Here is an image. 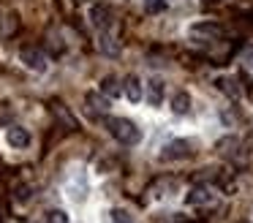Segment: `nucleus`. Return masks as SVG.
Returning a JSON list of instances; mask_svg holds the SVG:
<instances>
[{"label": "nucleus", "instance_id": "nucleus-1", "mask_svg": "<svg viewBox=\"0 0 253 223\" xmlns=\"http://www.w3.org/2000/svg\"><path fill=\"white\" fill-rule=\"evenodd\" d=\"M104 123H106V128H109V134L115 136L120 144H136V141L142 139V131H139L136 123H131L128 117H106Z\"/></svg>", "mask_w": 253, "mask_h": 223}, {"label": "nucleus", "instance_id": "nucleus-2", "mask_svg": "<svg viewBox=\"0 0 253 223\" xmlns=\"http://www.w3.org/2000/svg\"><path fill=\"white\" fill-rule=\"evenodd\" d=\"M223 33L226 30L218 22H196V25H191V36L196 38V41H220Z\"/></svg>", "mask_w": 253, "mask_h": 223}, {"label": "nucleus", "instance_id": "nucleus-3", "mask_svg": "<svg viewBox=\"0 0 253 223\" xmlns=\"http://www.w3.org/2000/svg\"><path fill=\"white\" fill-rule=\"evenodd\" d=\"M19 60L25 63V68L36 71V74L46 71V54L41 52L39 46H22V52H19Z\"/></svg>", "mask_w": 253, "mask_h": 223}, {"label": "nucleus", "instance_id": "nucleus-4", "mask_svg": "<svg viewBox=\"0 0 253 223\" xmlns=\"http://www.w3.org/2000/svg\"><path fill=\"white\" fill-rule=\"evenodd\" d=\"M182 158H191V144L185 139H174L164 147L161 152V161H182Z\"/></svg>", "mask_w": 253, "mask_h": 223}, {"label": "nucleus", "instance_id": "nucleus-5", "mask_svg": "<svg viewBox=\"0 0 253 223\" xmlns=\"http://www.w3.org/2000/svg\"><path fill=\"white\" fill-rule=\"evenodd\" d=\"M6 141L14 147V150H25V147L30 144L28 128H22V125H11V128L6 131Z\"/></svg>", "mask_w": 253, "mask_h": 223}, {"label": "nucleus", "instance_id": "nucleus-6", "mask_svg": "<svg viewBox=\"0 0 253 223\" xmlns=\"http://www.w3.org/2000/svg\"><path fill=\"white\" fill-rule=\"evenodd\" d=\"M90 22H93V27H98V30H106V27L112 25V11H109V5L95 3L93 8H90Z\"/></svg>", "mask_w": 253, "mask_h": 223}, {"label": "nucleus", "instance_id": "nucleus-7", "mask_svg": "<svg viewBox=\"0 0 253 223\" xmlns=\"http://www.w3.org/2000/svg\"><path fill=\"white\" fill-rule=\"evenodd\" d=\"M164 90H166V85H164L161 76H153V79L147 82V103L150 106H161V103H164Z\"/></svg>", "mask_w": 253, "mask_h": 223}, {"label": "nucleus", "instance_id": "nucleus-8", "mask_svg": "<svg viewBox=\"0 0 253 223\" xmlns=\"http://www.w3.org/2000/svg\"><path fill=\"white\" fill-rule=\"evenodd\" d=\"M210 201H212V190H210V188H204V185H199V188L188 190V196H185V204H191V207L210 204Z\"/></svg>", "mask_w": 253, "mask_h": 223}, {"label": "nucleus", "instance_id": "nucleus-9", "mask_svg": "<svg viewBox=\"0 0 253 223\" xmlns=\"http://www.w3.org/2000/svg\"><path fill=\"white\" fill-rule=\"evenodd\" d=\"M215 85H218V90L223 92V95H229V98H240L242 95V90H240V82L234 79V76H220L218 82H215Z\"/></svg>", "mask_w": 253, "mask_h": 223}, {"label": "nucleus", "instance_id": "nucleus-10", "mask_svg": "<svg viewBox=\"0 0 253 223\" xmlns=\"http://www.w3.org/2000/svg\"><path fill=\"white\" fill-rule=\"evenodd\" d=\"M123 90H126L128 101H133V103H139V101H142V95H144L139 76H128V79H126V85H123Z\"/></svg>", "mask_w": 253, "mask_h": 223}, {"label": "nucleus", "instance_id": "nucleus-11", "mask_svg": "<svg viewBox=\"0 0 253 223\" xmlns=\"http://www.w3.org/2000/svg\"><path fill=\"white\" fill-rule=\"evenodd\" d=\"M87 106H90V112L104 114L106 109H109V98H106L104 92H87Z\"/></svg>", "mask_w": 253, "mask_h": 223}, {"label": "nucleus", "instance_id": "nucleus-12", "mask_svg": "<svg viewBox=\"0 0 253 223\" xmlns=\"http://www.w3.org/2000/svg\"><path fill=\"white\" fill-rule=\"evenodd\" d=\"M101 92H104L106 98H117L123 92L120 82H117V76H104V82H101Z\"/></svg>", "mask_w": 253, "mask_h": 223}, {"label": "nucleus", "instance_id": "nucleus-13", "mask_svg": "<svg viewBox=\"0 0 253 223\" xmlns=\"http://www.w3.org/2000/svg\"><path fill=\"white\" fill-rule=\"evenodd\" d=\"M171 109H174V114H188L191 112V95H188L185 90L177 92V95L171 98Z\"/></svg>", "mask_w": 253, "mask_h": 223}, {"label": "nucleus", "instance_id": "nucleus-14", "mask_svg": "<svg viewBox=\"0 0 253 223\" xmlns=\"http://www.w3.org/2000/svg\"><path fill=\"white\" fill-rule=\"evenodd\" d=\"M166 8V0H144V11L147 14H161Z\"/></svg>", "mask_w": 253, "mask_h": 223}, {"label": "nucleus", "instance_id": "nucleus-15", "mask_svg": "<svg viewBox=\"0 0 253 223\" xmlns=\"http://www.w3.org/2000/svg\"><path fill=\"white\" fill-rule=\"evenodd\" d=\"M98 46H101V49H104V52H106V54H117V44H115V41H112V38H109V36H101V41H98Z\"/></svg>", "mask_w": 253, "mask_h": 223}, {"label": "nucleus", "instance_id": "nucleus-16", "mask_svg": "<svg viewBox=\"0 0 253 223\" xmlns=\"http://www.w3.org/2000/svg\"><path fill=\"white\" fill-rule=\"evenodd\" d=\"M46 223H68V215L63 210H52L49 215H46Z\"/></svg>", "mask_w": 253, "mask_h": 223}, {"label": "nucleus", "instance_id": "nucleus-17", "mask_svg": "<svg viewBox=\"0 0 253 223\" xmlns=\"http://www.w3.org/2000/svg\"><path fill=\"white\" fill-rule=\"evenodd\" d=\"M112 221H115V223H133L131 215H128L126 210H112Z\"/></svg>", "mask_w": 253, "mask_h": 223}, {"label": "nucleus", "instance_id": "nucleus-18", "mask_svg": "<svg viewBox=\"0 0 253 223\" xmlns=\"http://www.w3.org/2000/svg\"><path fill=\"white\" fill-rule=\"evenodd\" d=\"M202 3H204V5H210V3H218V0H202Z\"/></svg>", "mask_w": 253, "mask_h": 223}]
</instances>
